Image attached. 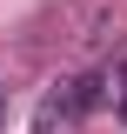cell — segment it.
Returning a JSON list of instances; mask_svg holds the SVG:
<instances>
[{
  "instance_id": "cell-1",
  "label": "cell",
  "mask_w": 127,
  "mask_h": 134,
  "mask_svg": "<svg viewBox=\"0 0 127 134\" xmlns=\"http://www.w3.org/2000/svg\"><path fill=\"white\" fill-rule=\"evenodd\" d=\"M0 134H7V87H0Z\"/></svg>"
}]
</instances>
